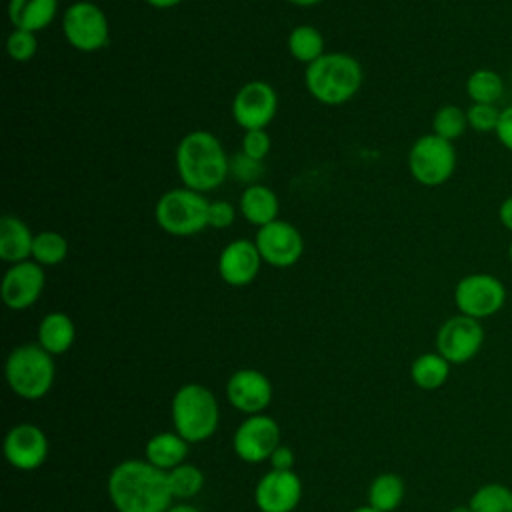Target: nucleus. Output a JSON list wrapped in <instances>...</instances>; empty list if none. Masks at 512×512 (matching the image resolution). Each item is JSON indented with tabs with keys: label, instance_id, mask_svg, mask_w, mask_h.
Wrapping results in <instances>:
<instances>
[{
	"label": "nucleus",
	"instance_id": "nucleus-37",
	"mask_svg": "<svg viewBox=\"0 0 512 512\" xmlns=\"http://www.w3.org/2000/svg\"><path fill=\"white\" fill-rule=\"evenodd\" d=\"M494 134H496L498 142L508 152H512V104H508L500 110V120H498V126H496Z\"/></svg>",
	"mask_w": 512,
	"mask_h": 512
},
{
	"label": "nucleus",
	"instance_id": "nucleus-9",
	"mask_svg": "<svg viewBox=\"0 0 512 512\" xmlns=\"http://www.w3.org/2000/svg\"><path fill=\"white\" fill-rule=\"evenodd\" d=\"M62 34L72 48L80 52H96L108 44L110 24L98 4L78 0L64 12Z\"/></svg>",
	"mask_w": 512,
	"mask_h": 512
},
{
	"label": "nucleus",
	"instance_id": "nucleus-36",
	"mask_svg": "<svg viewBox=\"0 0 512 512\" xmlns=\"http://www.w3.org/2000/svg\"><path fill=\"white\" fill-rule=\"evenodd\" d=\"M236 218V208L226 200H214L208 204V226L228 228Z\"/></svg>",
	"mask_w": 512,
	"mask_h": 512
},
{
	"label": "nucleus",
	"instance_id": "nucleus-12",
	"mask_svg": "<svg viewBox=\"0 0 512 512\" xmlns=\"http://www.w3.org/2000/svg\"><path fill=\"white\" fill-rule=\"evenodd\" d=\"M254 242L262 260L274 268L294 266L304 254L300 230L286 220H274L258 228Z\"/></svg>",
	"mask_w": 512,
	"mask_h": 512
},
{
	"label": "nucleus",
	"instance_id": "nucleus-40",
	"mask_svg": "<svg viewBox=\"0 0 512 512\" xmlns=\"http://www.w3.org/2000/svg\"><path fill=\"white\" fill-rule=\"evenodd\" d=\"M146 4H150L152 8H158V10H168V8H176L182 0H144Z\"/></svg>",
	"mask_w": 512,
	"mask_h": 512
},
{
	"label": "nucleus",
	"instance_id": "nucleus-22",
	"mask_svg": "<svg viewBox=\"0 0 512 512\" xmlns=\"http://www.w3.org/2000/svg\"><path fill=\"white\" fill-rule=\"evenodd\" d=\"M144 452L152 466L170 472L172 468L184 464L188 454V440H184L178 432H158L146 442Z\"/></svg>",
	"mask_w": 512,
	"mask_h": 512
},
{
	"label": "nucleus",
	"instance_id": "nucleus-1",
	"mask_svg": "<svg viewBox=\"0 0 512 512\" xmlns=\"http://www.w3.org/2000/svg\"><path fill=\"white\" fill-rule=\"evenodd\" d=\"M108 496L118 512H168L172 490L168 472L148 460H124L108 476Z\"/></svg>",
	"mask_w": 512,
	"mask_h": 512
},
{
	"label": "nucleus",
	"instance_id": "nucleus-27",
	"mask_svg": "<svg viewBox=\"0 0 512 512\" xmlns=\"http://www.w3.org/2000/svg\"><path fill=\"white\" fill-rule=\"evenodd\" d=\"M288 52L294 60L302 64H312L324 54V36L318 28L310 24H300L288 34Z\"/></svg>",
	"mask_w": 512,
	"mask_h": 512
},
{
	"label": "nucleus",
	"instance_id": "nucleus-25",
	"mask_svg": "<svg viewBox=\"0 0 512 512\" xmlns=\"http://www.w3.org/2000/svg\"><path fill=\"white\" fill-rule=\"evenodd\" d=\"M504 78L492 68H476L468 74L464 90L474 104H496L504 96Z\"/></svg>",
	"mask_w": 512,
	"mask_h": 512
},
{
	"label": "nucleus",
	"instance_id": "nucleus-41",
	"mask_svg": "<svg viewBox=\"0 0 512 512\" xmlns=\"http://www.w3.org/2000/svg\"><path fill=\"white\" fill-rule=\"evenodd\" d=\"M168 512H200V510L190 504H176V506H170Z\"/></svg>",
	"mask_w": 512,
	"mask_h": 512
},
{
	"label": "nucleus",
	"instance_id": "nucleus-29",
	"mask_svg": "<svg viewBox=\"0 0 512 512\" xmlns=\"http://www.w3.org/2000/svg\"><path fill=\"white\" fill-rule=\"evenodd\" d=\"M68 256V240L54 230H42L34 234L32 260L40 266H58Z\"/></svg>",
	"mask_w": 512,
	"mask_h": 512
},
{
	"label": "nucleus",
	"instance_id": "nucleus-8",
	"mask_svg": "<svg viewBox=\"0 0 512 512\" xmlns=\"http://www.w3.org/2000/svg\"><path fill=\"white\" fill-rule=\"evenodd\" d=\"M504 282L488 272H472L462 276L454 286V304L460 314L484 320L498 314L506 304Z\"/></svg>",
	"mask_w": 512,
	"mask_h": 512
},
{
	"label": "nucleus",
	"instance_id": "nucleus-42",
	"mask_svg": "<svg viewBox=\"0 0 512 512\" xmlns=\"http://www.w3.org/2000/svg\"><path fill=\"white\" fill-rule=\"evenodd\" d=\"M290 4H294V6H300V8H308V6H316V4H320L322 0H288Z\"/></svg>",
	"mask_w": 512,
	"mask_h": 512
},
{
	"label": "nucleus",
	"instance_id": "nucleus-19",
	"mask_svg": "<svg viewBox=\"0 0 512 512\" xmlns=\"http://www.w3.org/2000/svg\"><path fill=\"white\" fill-rule=\"evenodd\" d=\"M34 234L24 220L12 214L0 218V258L10 264H18L32 258Z\"/></svg>",
	"mask_w": 512,
	"mask_h": 512
},
{
	"label": "nucleus",
	"instance_id": "nucleus-6",
	"mask_svg": "<svg viewBox=\"0 0 512 512\" xmlns=\"http://www.w3.org/2000/svg\"><path fill=\"white\" fill-rule=\"evenodd\" d=\"M208 200L186 186L164 192L154 206L156 224L170 236L186 238L208 226Z\"/></svg>",
	"mask_w": 512,
	"mask_h": 512
},
{
	"label": "nucleus",
	"instance_id": "nucleus-16",
	"mask_svg": "<svg viewBox=\"0 0 512 512\" xmlns=\"http://www.w3.org/2000/svg\"><path fill=\"white\" fill-rule=\"evenodd\" d=\"M262 256L254 240L238 238L228 242L218 256V274L224 284L242 288L256 280L262 268Z\"/></svg>",
	"mask_w": 512,
	"mask_h": 512
},
{
	"label": "nucleus",
	"instance_id": "nucleus-14",
	"mask_svg": "<svg viewBox=\"0 0 512 512\" xmlns=\"http://www.w3.org/2000/svg\"><path fill=\"white\" fill-rule=\"evenodd\" d=\"M44 284V266L38 262L24 260L12 264L2 276V300L10 310H26L40 298Z\"/></svg>",
	"mask_w": 512,
	"mask_h": 512
},
{
	"label": "nucleus",
	"instance_id": "nucleus-32",
	"mask_svg": "<svg viewBox=\"0 0 512 512\" xmlns=\"http://www.w3.org/2000/svg\"><path fill=\"white\" fill-rule=\"evenodd\" d=\"M38 40L34 32L14 28L6 38V52L14 62H28L36 56Z\"/></svg>",
	"mask_w": 512,
	"mask_h": 512
},
{
	"label": "nucleus",
	"instance_id": "nucleus-39",
	"mask_svg": "<svg viewBox=\"0 0 512 512\" xmlns=\"http://www.w3.org/2000/svg\"><path fill=\"white\" fill-rule=\"evenodd\" d=\"M498 222L508 230L512 232V194L506 196L500 206H498Z\"/></svg>",
	"mask_w": 512,
	"mask_h": 512
},
{
	"label": "nucleus",
	"instance_id": "nucleus-44",
	"mask_svg": "<svg viewBox=\"0 0 512 512\" xmlns=\"http://www.w3.org/2000/svg\"><path fill=\"white\" fill-rule=\"evenodd\" d=\"M352 512H378V510H376V508H372V506H368V504H366V506H360V508H354V510H352Z\"/></svg>",
	"mask_w": 512,
	"mask_h": 512
},
{
	"label": "nucleus",
	"instance_id": "nucleus-34",
	"mask_svg": "<svg viewBox=\"0 0 512 512\" xmlns=\"http://www.w3.org/2000/svg\"><path fill=\"white\" fill-rule=\"evenodd\" d=\"M230 174L240 180V182H246L248 186L250 184H258V180L262 178L264 174V168H262V162L260 160H254L250 156H246L242 150L238 154H234L230 158Z\"/></svg>",
	"mask_w": 512,
	"mask_h": 512
},
{
	"label": "nucleus",
	"instance_id": "nucleus-20",
	"mask_svg": "<svg viewBox=\"0 0 512 512\" xmlns=\"http://www.w3.org/2000/svg\"><path fill=\"white\" fill-rule=\"evenodd\" d=\"M280 202L272 188L264 184H250L240 194V214L246 222L262 228L274 220H278Z\"/></svg>",
	"mask_w": 512,
	"mask_h": 512
},
{
	"label": "nucleus",
	"instance_id": "nucleus-35",
	"mask_svg": "<svg viewBox=\"0 0 512 512\" xmlns=\"http://www.w3.org/2000/svg\"><path fill=\"white\" fill-rule=\"evenodd\" d=\"M272 148V140L266 132V128L262 130H246L242 136V152L254 160H264L268 156Z\"/></svg>",
	"mask_w": 512,
	"mask_h": 512
},
{
	"label": "nucleus",
	"instance_id": "nucleus-13",
	"mask_svg": "<svg viewBox=\"0 0 512 512\" xmlns=\"http://www.w3.org/2000/svg\"><path fill=\"white\" fill-rule=\"evenodd\" d=\"M232 446L240 460L264 462L280 446V428L270 416L252 414L236 428Z\"/></svg>",
	"mask_w": 512,
	"mask_h": 512
},
{
	"label": "nucleus",
	"instance_id": "nucleus-28",
	"mask_svg": "<svg viewBox=\"0 0 512 512\" xmlns=\"http://www.w3.org/2000/svg\"><path fill=\"white\" fill-rule=\"evenodd\" d=\"M468 506L472 512H512V488L500 482H488L478 486Z\"/></svg>",
	"mask_w": 512,
	"mask_h": 512
},
{
	"label": "nucleus",
	"instance_id": "nucleus-5",
	"mask_svg": "<svg viewBox=\"0 0 512 512\" xmlns=\"http://www.w3.org/2000/svg\"><path fill=\"white\" fill-rule=\"evenodd\" d=\"M54 360L40 344H22L6 360V382L14 394L26 400L42 398L54 384Z\"/></svg>",
	"mask_w": 512,
	"mask_h": 512
},
{
	"label": "nucleus",
	"instance_id": "nucleus-47",
	"mask_svg": "<svg viewBox=\"0 0 512 512\" xmlns=\"http://www.w3.org/2000/svg\"><path fill=\"white\" fill-rule=\"evenodd\" d=\"M252 2H262V0H252Z\"/></svg>",
	"mask_w": 512,
	"mask_h": 512
},
{
	"label": "nucleus",
	"instance_id": "nucleus-24",
	"mask_svg": "<svg viewBox=\"0 0 512 512\" xmlns=\"http://www.w3.org/2000/svg\"><path fill=\"white\" fill-rule=\"evenodd\" d=\"M450 376V362L438 352L420 354L410 366L412 382L422 390H438Z\"/></svg>",
	"mask_w": 512,
	"mask_h": 512
},
{
	"label": "nucleus",
	"instance_id": "nucleus-15",
	"mask_svg": "<svg viewBox=\"0 0 512 512\" xmlns=\"http://www.w3.org/2000/svg\"><path fill=\"white\" fill-rule=\"evenodd\" d=\"M302 498V482L294 470H268L256 484L260 512H292Z\"/></svg>",
	"mask_w": 512,
	"mask_h": 512
},
{
	"label": "nucleus",
	"instance_id": "nucleus-21",
	"mask_svg": "<svg viewBox=\"0 0 512 512\" xmlns=\"http://www.w3.org/2000/svg\"><path fill=\"white\" fill-rule=\"evenodd\" d=\"M58 12V0H10L8 2V20L18 30L40 32Z\"/></svg>",
	"mask_w": 512,
	"mask_h": 512
},
{
	"label": "nucleus",
	"instance_id": "nucleus-10",
	"mask_svg": "<svg viewBox=\"0 0 512 512\" xmlns=\"http://www.w3.org/2000/svg\"><path fill=\"white\" fill-rule=\"evenodd\" d=\"M486 338L480 320L456 314L442 322L436 332V352L442 354L450 364L470 362L482 348Z\"/></svg>",
	"mask_w": 512,
	"mask_h": 512
},
{
	"label": "nucleus",
	"instance_id": "nucleus-3",
	"mask_svg": "<svg viewBox=\"0 0 512 512\" xmlns=\"http://www.w3.org/2000/svg\"><path fill=\"white\" fill-rule=\"evenodd\" d=\"M362 66L346 52H324L306 66L304 84L314 100L326 106L346 104L362 86Z\"/></svg>",
	"mask_w": 512,
	"mask_h": 512
},
{
	"label": "nucleus",
	"instance_id": "nucleus-43",
	"mask_svg": "<svg viewBox=\"0 0 512 512\" xmlns=\"http://www.w3.org/2000/svg\"><path fill=\"white\" fill-rule=\"evenodd\" d=\"M450 512H472L468 504H460V506H454Z\"/></svg>",
	"mask_w": 512,
	"mask_h": 512
},
{
	"label": "nucleus",
	"instance_id": "nucleus-2",
	"mask_svg": "<svg viewBox=\"0 0 512 512\" xmlns=\"http://www.w3.org/2000/svg\"><path fill=\"white\" fill-rule=\"evenodd\" d=\"M176 170L182 184L200 194L216 190L230 174V158L208 130H192L178 142Z\"/></svg>",
	"mask_w": 512,
	"mask_h": 512
},
{
	"label": "nucleus",
	"instance_id": "nucleus-18",
	"mask_svg": "<svg viewBox=\"0 0 512 512\" xmlns=\"http://www.w3.org/2000/svg\"><path fill=\"white\" fill-rule=\"evenodd\" d=\"M228 402L244 414H260L272 400V384L256 368L236 370L226 384Z\"/></svg>",
	"mask_w": 512,
	"mask_h": 512
},
{
	"label": "nucleus",
	"instance_id": "nucleus-31",
	"mask_svg": "<svg viewBox=\"0 0 512 512\" xmlns=\"http://www.w3.org/2000/svg\"><path fill=\"white\" fill-rule=\"evenodd\" d=\"M168 484L172 496L178 500H186L196 496L204 486V474L194 464H180L168 472Z\"/></svg>",
	"mask_w": 512,
	"mask_h": 512
},
{
	"label": "nucleus",
	"instance_id": "nucleus-17",
	"mask_svg": "<svg viewBox=\"0 0 512 512\" xmlns=\"http://www.w3.org/2000/svg\"><path fill=\"white\" fill-rule=\"evenodd\" d=\"M4 456L18 470H36L48 458V438L34 424H18L4 438Z\"/></svg>",
	"mask_w": 512,
	"mask_h": 512
},
{
	"label": "nucleus",
	"instance_id": "nucleus-7",
	"mask_svg": "<svg viewBox=\"0 0 512 512\" xmlns=\"http://www.w3.org/2000/svg\"><path fill=\"white\" fill-rule=\"evenodd\" d=\"M456 162L454 142H448L434 132L416 138L408 152L410 176L426 188L446 184L456 170Z\"/></svg>",
	"mask_w": 512,
	"mask_h": 512
},
{
	"label": "nucleus",
	"instance_id": "nucleus-33",
	"mask_svg": "<svg viewBox=\"0 0 512 512\" xmlns=\"http://www.w3.org/2000/svg\"><path fill=\"white\" fill-rule=\"evenodd\" d=\"M500 110L496 104H470L466 108V116H468V128H472L474 132L480 134H488V132H496L498 120H500Z\"/></svg>",
	"mask_w": 512,
	"mask_h": 512
},
{
	"label": "nucleus",
	"instance_id": "nucleus-45",
	"mask_svg": "<svg viewBox=\"0 0 512 512\" xmlns=\"http://www.w3.org/2000/svg\"><path fill=\"white\" fill-rule=\"evenodd\" d=\"M508 260H510V264H512V240H510V244H508Z\"/></svg>",
	"mask_w": 512,
	"mask_h": 512
},
{
	"label": "nucleus",
	"instance_id": "nucleus-11",
	"mask_svg": "<svg viewBox=\"0 0 512 512\" xmlns=\"http://www.w3.org/2000/svg\"><path fill=\"white\" fill-rule=\"evenodd\" d=\"M278 110V94L272 84L264 80L246 82L232 100V118L246 130L266 128Z\"/></svg>",
	"mask_w": 512,
	"mask_h": 512
},
{
	"label": "nucleus",
	"instance_id": "nucleus-30",
	"mask_svg": "<svg viewBox=\"0 0 512 512\" xmlns=\"http://www.w3.org/2000/svg\"><path fill=\"white\" fill-rule=\"evenodd\" d=\"M466 130H468L466 110L456 104H442L432 116V132L448 142L462 138Z\"/></svg>",
	"mask_w": 512,
	"mask_h": 512
},
{
	"label": "nucleus",
	"instance_id": "nucleus-26",
	"mask_svg": "<svg viewBox=\"0 0 512 512\" xmlns=\"http://www.w3.org/2000/svg\"><path fill=\"white\" fill-rule=\"evenodd\" d=\"M404 498V480L394 472L378 474L368 486V506L378 512H392Z\"/></svg>",
	"mask_w": 512,
	"mask_h": 512
},
{
	"label": "nucleus",
	"instance_id": "nucleus-23",
	"mask_svg": "<svg viewBox=\"0 0 512 512\" xmlns=\"http://www.w3.org/2000/svg\"><path fill=\"white\" fill-rule=\"evenodd\" d=\"M76 338V326L72 318L64 312H50L40 320L38 344L52 356L70 350Z\"/></svg>",
	"mask_w": 512,
	"mask_h": 512
},
{
	"label": "nucleus",
	"instance_id": "nucleus-46",
	"mask_svg": "<svg viewBox=\"0 0 512 512\" xmlns=\"http://www.w3.org/2000/svg\"><path fill=\"white\" fill-rule=\"evenodd\" d=\"M510 82H512V62H510Z\"/></svg>",
	"mask_w": 512,
	"mask_h": 512
},
{
	"label": "nucleus",
	"instance_id": "nucleus-38",
	"mask_svg": "<svg viewBox=\"0 0 512 512\" xmlns=\"http://www.w3.org/2000/svg\"><path fill=\"white\" fill-rule=\"evenodd\" d=\"M294 460H296V458H294L292 448L282 446V444H280V446L270 454V458H268L272 470H292Z\"/></svg>",
	"mask_w": 512,
	"mask_h": 512
},
{
	"label": "nucleus",
	"instance_id": "nucleus-4",
	"mask_svg": "<svg viewBox=\"0 0 512 512\" xmlns=\"http://www.w3.org/2000/svg\"><path fill=\"white\" fill-rule=\"evenodd\" d=\"M218 402L202 384H184L172 398V422L188 442H202L218 428Z\"/></svg>",
	"mask_w": 512,
	"mask_h": 512
}]
</instances>
